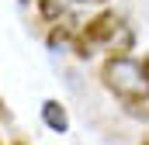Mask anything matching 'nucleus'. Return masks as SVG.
Instances as JSON below:
<instances>
[{"label": "nucleus", "mask_w": 149, "mask_h": 145, "mask_svg": "<svg viewBox=\"0 0 149 145\" xmlns=\"http://www.w3.org/2000/svg\"><path fill=\"white\" fill-rule=\"evenodd\" d=\"M135 45L132 28L125 24V17L118 10H101L90 21L80 24V31L73 38V55L76 59H94L97 52H111V55H128Z\"/></svg>", "instance_id": "f257e3e1"}, {"label": "nucleus", "mask_w": 149, "mask_h": 145, "mask_svg": "<svg viewBox=\"0 0 149 145\" xmlns=\"http://www.w3.org/2000/svg\"><path fill=\"white\" fill-rule=\"evenodd\" d=\"M101 86L125 110H139L149 100V72L135 55H108L101 62Z\"/></svg>", "instance_id": "f03ea898"}, {"label": "nucleus", "mask_w": 149, "mask_h": 145, "mask_svg": "<svg viewBox=\"0 0 149 145\" xmlns=\"http://www.w3.org/2000/svg\"><path fill=\"white\" fill-rule=\"evenodd\" d=\"M80 17L76 14H63L59 21H52V28H49V35H45V41H49V48H59V45H73L76 31H80Z\"/></svg>", "instance_id": "7ed1b4c3"}, {"label": "nucleus", "mask_w": 149, "mask_h": 145, "mask_svg": "<svg viewBox=\"0 0 149 145\" xmlns=\"http://www.w3.org/2000/svg\"><path fill=\"white\" fill-rule=\"evenodd\" d=\"M42 121H45V128H52V131H70V110L63 107L59 100H45L42 104Z\"/></svg>", "instance_id": "20e7f679"}, {"label": "nucleus", "mask_w": 149, "mask_h": 145, "mask_svg": "<svg viewBox=\"0 0 149 145\" xmlns=\"http://www.w3.org/2000/svg\"><path fill=\"white\" fill-rule=\"evenodd\" d=\"M63 7H66V0H38V14H42V21H49V24L66 14Z\"/></svg>", "instance_id": "39448f33"}, {"label": "nucleus", "mask_w": 149, "mask_h": 145, "mask_svg": "<svg viewBox=\"0 0 149 145\" xmlns=\"http://www.w3.org/2000/svg\"><path fill=\"white\" fill-rule=\"evenodd\" d=\"M0 121H3V124H10V121H14V114L7 110V104H3V100H0Z\"/></svg>", "instance_id": "423d86ee"}, {"label": "nucleus", "mask_w": 149, "mask_h": 145, "mask_svg": "<svg viewBox=\"0 0 149 145\" xmlns=\"http://www.w3.org/2000/svg\"><path fill=\"white\" fill-rule=\"evenodd\" d=\"M76 3H94V7H104L108 0H76Z\"/></svg>", "instance_id": "0eeeda50"}, {"label": "nucleus", "mask_w": 149, "mask_h": 145, "mask_svg": "<svg viewBox=\"0 0 149 145\" xmlns=\"http://www.w3.org/2000/svg\"><path fill=\"white\" fill-rule=\"evenodd\" d=\"M139 145H149V135H142V142H139Z\"/></svg>", "instance_id": "6e6552de"}, {"label": "nucleus", "mask_w": 149, "mask_h": 145, "mask_svg": "<svg viewBox=\"0 0 149 145\" xmlns=\"http://www.w3.org/2000/svg\"><path fill=\"white\" fill-rule=\"evenodd\" d=\"M142 66H146V72H149V55H146V59H142Z\"/></svg>", "instance_id": "1a4fd4ad"}, {"label": "nucleus", "mask_w": 149, "mask_h": 145, "mask_svg": "<svg viewBox=\"0 0 149 145\" xmlns=\"http://www.w3.org/2000/svg\"><path fill=\"white\" fill-rule=\"evenodd\" d=\"M17 3H38V0H17Z\"/></svg>", "instance_id": "9d476101"}, {"label": "nucleus", "mask_w": 149, "mask_h": 145, "mask_svg": "<svg viewBox=\"0 0 149 145\" xmlns=\"http://www.w3.org/2000/svg\"><path fill=\"white\" fill-rule=\"evenodd\" d=\"M14 145H28V142H21V138H17V142H14Z\"/></svg>", "instance_id": "9b49d317"}, {"label": "nucleus", "mask_w": 149, "mask_h": 145, "mask_svg": "<svg viewBox=\"0 0 149 145\" xmlns=\"http://www.w3.org/2000/svg\"><path fill=\"white\" fill-rule=\"evenodd\" d=\"M0 145H3V142H0Z\"/></svg>", "instance_id": "f8f14e48"}]
</instances>
